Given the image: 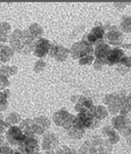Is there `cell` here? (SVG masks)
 I'll use <instances>...</instances> for the list:
<instances>
[{"label": "cell", "mask_w": 131, "mask_h": 154, "mask_svg": "<svg viewBox=\"0 0 131 154\" xmlns=\"http://www.w3.org/2000/svg\"><path fill=\"white\" fill-rule=\"evenodd\" d=\"M103 35H105V31H103V28H100V27H94L92 29V31L87 35V39L89 41V44L91 45V44L103 41Z\"/></svg>", "instance_id": "cell-1"}, {"label": "cell", "mask_w": 131, "mask_h": 154, "mask_svg": "<svg viewBox=\"0 0 131 154\" xmlns=\"http://www.w3.org/2000/svg\"><path fill=\"white\" fill-rule=\"evenodd\" d=\"M124 57V53L123 51H121L120 48H115L112 49L109 54L108 58L106 59V63H108L109 65H114V64H118L121 62V60Z\"/></svg>", "instance_id": "cell-2"}, {"label": "cell", "mask_w": 131, "mask_h": 154, "mask_svg": "<svg viewBox=\"0 0 131 154\" xmlns=\"http://www.w3.org/2000/svg\"><path fill=\"white\" fill-rule=\"evenodd\" d=\"M111 51H112V49H111V48L109 45L100 43V44H98L97 48L95 49V54H96V57H97V59L103 60V62H106V59L108 58Z\"/></svg>", "instance_id": "cell-3"}, {"label": "cell", "mask_w": 131, "mask_h": 154, "mask_svg": "<svg viewBox=\"0 0 131 154\" xmlns=\"http://www.w3.org/2000/svg\"><path fill=\"white\" fill-rule=\"evenodd\" d=\"M108 39L109 42L112 44H119L121 40H122V33L118 30L117 28H114L113 30H111L110 32L108 33Z\"/></svg>", "instance_id": "cell-4"}, {"label": "cell", "mask_w": 131, "mask_h": 154, "mask_svg": "<svg viewBox=\"0 0 131 154\" xmlns=\"http://www.w3.org/2000/svg\"><path fill=\"white\" fill-rule=\"evenodd\" d=\"M113 125L117 130L123 131L126 128H128V121L127 118L122 117V116H118V117L113 119Z\"/></svg>", "instance_id": "cell-5"}, {"label": "cell", "mask_w": 131, "mask_h": 154, "mask_svg": "<svg viewBox=\"0 0 131 154\" xmlns=\"http://www.w3.org/2000/svg\"><path fill=\"white\" fill-rule=\"evenodd\" d=\"M122 30L124 32L131 31V17H124L122 21Z\"/></svg>", "instance_id": "cell-6"}, {"label": "cell", "mask_w": 131, "mask_h": 154, "mask_svg": "<svg viewBox=\"0 0 131 154\" xmlns=\"http://www.w3.org/2000/svg\"><path fill=\"white\" fill-rule=\"evenodd\" d=\"M89 61L90 62L92 61V57H91V56H87V58H85V57H84L83 59H81L80 60V63L81 64H87V63H89Z\"/></svg>", "instance_id": "cell-7"}, {"label": "cell", "mask_w": 131, "mask_h": 154, "mask_svg": "<svg viewBox=\"0 0 131 154\" xmlns=\"http://www.w3.org/2000/svg\"><path fill=\"white\" fill-rule=\"evenodd\" d=\"M125 48H131V44H125Z\"/></svg>", "instance_id": "cell-8"}]
</instances>
